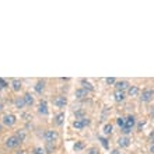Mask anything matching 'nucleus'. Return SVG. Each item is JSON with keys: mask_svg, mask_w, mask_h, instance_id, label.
<instances>
[{"mask_svg": "<svg viewBox=\"0 0 154 154\" xmlns=\"http://www.w3.org/2000/svg\"><path fill=\"white\" fill-rule=\"evenodd\" d=\"M80 84L83 86V88H86L88 93H90V91H94V87H93V84H91V83H90L88 80H86V78H81V80H80Z\"/></svg>", "mask_w": 154, "mask_h": 154, "instance_id": "18", "label": "nucleus"}, {"mask_svg": "<svg viewBox=\"0 0 154 154\" xmlns=\"http://www.w3.org/2000/svg\"><path fill=\"white\" fill-rule=\"evenodd\" d=\"M7 86H9V83H7L4 78H1V77H0V91H1L3 88H6Z\"/></svg>", "mask_w": 154, "mask_h": 154, "instance_id": "27", "label": "nucleus"}, {"mask_svg": "<svg viewBox=\"0 0 154 154\" xmlns=\"http://www.w3.org/2000/svg\"><path fill=\"white\" fill-rule=\"evenodd\" d=\"M150 140H151V142H153V144H154V132L150 133Z\"/></svg>", "mask_w": 154, "mask_h": 154, "instance_id": "34", "label": "nucleus"}, {"mask_svg": "<svg viewBox=\"0 0 154 154\" xmlns=\"http://www.w3.org/2000/svg\"><path fill=\"white\" fill-rule=\"evenodd\" d=\"M112 129H113V128H112L111 123H105V125H104V134H111V133H112Z\"/></svg>", "mask_w": 154, "mask_h": 154, "instance_id": "22", "label": "nucleus"}, {"mask_svg": "<svg viewBox=\"0 0 154 154\" xmlns=\"http://www.w3.org/2000/svg\"><path fill=\"white\" fill-rule=\"evenodd\" d=\"M121 132L123 133L125 136H128L129 133H132V129H130V128H126V126H125V128H122V129H121Z\"/></svg>", "mask_w": 154, "mask_h": 154, "instance_id": "30", "label": "nucleus"}, {"mask_svg": "<svg viewBox=\"0 0 154 154\" xmlns=\"http://www.w3.org/2000/svg\"><path fill=\"white\" fill-rule=\"evenodd\" d=\"M32 154H46V150H45L44 147H35Z\"/></svg>", "mask_w": 154, "mask_h": 154, "instance_id": "23", "label": "nucleus"}, {"mask_svg": "<svg viewBox=\"0 0 154 154\" xmlns=\"http://www.w3.org/2000/svg\"><path fill=\"white\" fill-rule=\"evenodd\" d=\"M53 123L56 126H62L65 123V112H59L53 116Z\"/></svg>", "mask_w": 154, "mask_h": 154, "instance_id": "9", "label": "nucleus"}, {"mask_svg": "<svg viewBox=\"0 0 154 154\" xmlns=\"http://www.w3.org/2000/svg\"><path fill=\"white\" fill-rule=\"evenodd\" d=\"M16 136H17V139L20 140V143H22L24 140H25V137H27V133H25V130H18V132L16 133Z\"/></svg>", "mask_w": 154, "mask_h": 154, "instance_id": "20", "label": "nucleus"}, {"mask_svg": "<svg viewBox=\"0 0 154 154\" xmlns=\"http://www.w3.org/2000/svg\"><path fill=\"white\" fill-rule=\"evenodd\" d=\"M53 105L57 107V108H65L67 105V98L65 95H57L53 98Z\"/></svg>", "mask_w": 154, "mask_h": 154, "instance_id": "6", "label": "nucleus"}, {"mask_svg": "<svg viewBox=\"0 0 154 154\" xmlns=\"http://www.w3.org/2000/svg\"><path fill=\"white\" fill-rule=\"evenodd\" d=\"M115 87H116V90L125 91V90H128V88L130 87V84H129V81H126V80H121V81H116V83H115Z\"/></svg>", "mask_w": 154, "mask_h": 154, "instance_id": "14", "label": "nucleus"}, {"mask_svg": "<svg viewBox=\"0 0 154 154\" xmlns=\"http://www.w3.org/2000/svg\"><path fill=\"white\" fill-rule=\"evenodd\" d=\"M57 137H59V133H57V130H53V129H48L44 133V139L46 143H55Z\"/></svg>", "mask_w": 154, "mask_h": 154, "instance_id": "2", "label": "nucleus"}, {"mask_svg": "<svg viewBox=\"0 0 154 154\" xmlns=\"http://www.w3.org/2000/svg\"><path fill=\"white\" fill-rule=\"evenodd\" d=\"M10 86H11V88H13V91L18 93L22 88V83H21V80H18V78H11Z\"/></svg>", "mask_w": 154, "mask_h": 154, "instance_id": "8", "label": "nucleus"}, {"mask_svg": "<svg viewBox=\"0 0 154 154\" xmlns=\"http://www.w3.org/2000/svg\"><path fill=\"white\" fill-rule=\"evenodd\" d=\"M143 128H144V122H140V123L137 125V129L140 130V129H143Z\"/></svg>", "mask_w": 154, "mask_h": 154, "instance_id": "32", "label": "nucleus"}, {"mask_svg": "<svg viewBox=\"0 0 154 154\" xmlns=\"http://www.w3.org/2000/svg\"><path fill=\"white\" fill-rule=\"evenodd\" d=\"M1 123L3 126L6 128H13L16 123H17V116L14 113H6L3 118H1Z\"/></svg>", "mask_w": 154, "mask_h": 154, "instance_id": "1", "label": "nucleus"}, {"mask_svg": "<svg viewBox=\"0 0 154 154\" xmlns=\"http://www.w3.org/2000/svg\"><path fill=\"white\" fill-rule=\"evenodd\" d=\"M0 99H1V97H0Z\"/></svg>", "mask_w": 154, "mask_h": 154, "instance_id": "38", "label": "nucleus"}, {"mask_svg": "<svg viewBox=\"0 0 154 154\" xmlns=\"http://www.w3.org/2000/svg\"><path fill=\"white\" fill-rule=\"evenodd\" d=\"M20 140L17 139V136L16 134H13V136H10V137H7L6 139V142H4V147L6 149H17L18 146H20Z\"/></svg>", "mask_w": 154, "mask_h": 154, "instance_id": "4", "label": "nucleus"}, {"mask_svg": "<svg viewBox=\"0 0 154 154\" xmlns=\"http://www.w3.org/2000/svg\"><path fill=\"white\" fill-rule=\"evenodd\" d=\"M98 140L101 142V144H102V147L105 149V150H108L109 149V143H108V140L104 137V136H98Z\"/></svg>", "mask_w": 154, "mask_h": 154, "instance_id": "21", "label": "nucleus"}, {"mask_svg": "<svg viewBox=\"0 0 154 154\" xmlns=\"http://www.w3.org/2000/svg\"><path fill=\"white\" fill-rule=\"evenodd\" d=\"M154 98V90L153 88H144L140 93V101L142 102H150Z\"/></svg>", "mask_w": 154, "mask_h": 154, "instance_id": "5", "label": "nucleus"}, {"mask_svg": "<svg viewBox=\"0 0 154 154\" xmlns=\"http://www.w3.org/2000/svg\"><path fill=\"white\" fill-rule=\"evenodd\" d=\"M45 86H46V81H45V80H38L36 84H35V87H34L35 93H36V94H42L45 90Z\"/></svg>", "mask_w": 154, "mask_h": 154, "instance_id": "12", "label": "nucleus"}, {"mask_svg": "<svg viewBox=\"0 0 154 154\" xmlns=\"http://www.w3.org/2000/svg\"><path fill=\"white\" fill-rule=\"evenodd\" d=\"M139 94H140V90H139L137 86H130V87L128 88V95L129 97H136Z\"/></svg>", "mask_w": 154, "mask_h": 154, "instance_id": "17", "label": "nucleus"}, {"mask_svg": "<svg viewBox=\"0 0 154 154\" xmlns=\"http://www.w3.org/2000/svg\"><path fill=\"white\" fill-rule=\"evenodd\" d=\"M24 101H25V105H27V107L34 105V97L31 95V93H25V94H24Z\"/></svg>", "mask_w": 154, "mask_h": 154, "instance_id": "19", "label": "nucleus"}, {"mask_svg": "<svg viewBox=\"0 0 154 154\" xmlns=\"http://www.w3.org/2000/svg\"><path fill=\"white\" fill-rule=\"evenodd\" d=\"M14 107H16L17 109H22L24 107H27V105H25V101H24V97H17V98L14 99Z\"/></svg>", "mask_w": 154, "mask_h": 154, "instance_id": "16", "label": "nucleus"}, {"mask_svg": "<svg viewBox=\"0 0 154 154\" xmlns=\"http://www.w3.org/2000/svg\"><path fill=\"white\" fill-rule=\"evenodd\" d=\"M38 113L39 115H42V116H48V113H49V109H48V102L42 99L39 104H38Z\"/></svg>", "mask_w": 154, "mask_h": 154, "instance_id": "7", "label": "nucleus"}, {"mask_svg": "<svg viewBox=\"0 0 154 154\" xmlns=\"http://www.w3.org/2000/svg\"><path fill=\"white\" fill-rule=\"evenodd\" d=\"M87 95H88V91L86 90V88H83V87L77 88L76 91H74V97H76L77 99H83V98H86Z\"/></svg>", "mask_w": 154, "mask_h": 154, "instance_id": "13", "label": "nucleus"}, {"mask_svg": "<svg viewBox=\"0 0 154 154\" xmlns=\"http://www.w3.org/2000/svg\"><path fill=\"white\" fill-rule=\"evenodd\" d=\"M84 149V143L83 142H77L76 144H74V150L76 151H80V150H83Z\"/></svg>", "mask_w": 154, "mask_h": 154, "instance_id": "25", "label": "nucleus"}, {"mask_svg": "<svg viewBox=\"0 0 154 154\" xmlns=\"http://www.w3.org/2000/svg\"><path fill=\"white\" fill-rule=\"evenodd\" d=\"M150 115H151V118L154 119V107L151 108V109H150Z\"/></svg>", "mask_w": 154, "mask_h": 154, "instance_id": "35", "label": "nucleus"}, {"mask_svg": "<svg viewBox=\"0 0 154 154\" xmlns=\"http://www.w3.org/2000/svg\"><path fill=\"white\" fill-rule=\"evenodd\" d=\"M90 123H91V119L86 116V118H83V119H76V121L72 123V126H73L76 130H81V129H84L86 126H88Z\"/></svg>", "mask_w": 154, "mask_h": 154, "instance_id": "3", "label": "nucleus"}, {"mask_svg": "<svg viewBox=\"0 0 154 154\" xmlns=\"http://www.w3.org/2000/svg\"><path fill=\"white\" fill-rule=\"evenodd\" d=\"M14 154H27V151H25V150H18V151H16Z\"/></svg>", "mask_w": 154, "mask_h": 154, "instance_id": "33", "label": "nucleus"}, {"mask_svg": "<svg viewBox=\"0 0 154 154\" xmlns=\"http://www.w3.org/2000/svg\"><path fill=\"white\" fill-rule=\"evenodd\" d=\"M150 153H151V154H154V144H153V146H151V147H150Z\"/></svg>", "mask_w": 154, "mask_h": 154, "instance_id": "36", "label": "nucleus"}, {"mask_svg": "<svg viewBox=\"0 0 154 154\" xmlns=\"http://www.w3.org/2000/svg\"><path fill=\"white\" fill-rule=\"evenodd\" d=\"M134 125H136V116H134V115H128V116L125 118V126L133 129Z\"/></svg>", "mask_w": 154, "mask_h": 154, "instance_id": "11", "label": "nucleus"}, {"mask_svg": "<svg viewBox=\"0 0 154 154\" xmlns=\"http://www.w3.org/2000/svg\"><path fill=\"white\" fill-rule=\"evenodd\" d=\"M116 123H118V126L119 128H125V118L123 116H119V118H116Z\"/></svg>", "mask_w": 154, "mask_h": 154, "instance_id": "24", "label": "nucleus"}, {"mask_svg": "<svg viewBox=\"0 0 154 154\" xmlns=\"http://www.w3.org/2000/svg\"><path fill=\"white\" fill-rule=\"evenodd\" d=\"M83 118H86V116H84V111H83V109L77 111V112H76V119H83Z\"/></svg>", "mask_w": 154, "mask_h": 154, "instance_id": "29", "label": "nucleus"}, {"mask_svg": "<svg viewBox=\"0 0 154 154\" xmlns=\"http://www.w3.org/2000/svg\"><path fill=\"white\" fill-rule=\"evenodd\" d=\"M125 98H126L125 91H121V90H115V91H113V99H115L116 102H123Z\"/></svg>", "mask_w": 154, "mask_h": 154, "instance_id": "10", "label": "nucleus"}, {"mask_svg": "<svg viewBox=\"0 0 154 154\" xmlns=\"http://www.w3.org/2000/svg\"><path fill=\"white\" fill-rule=\"evenodd\" d=\"M46 153H51V151H53L55 150V144L53 143H46Z\"/></svg>", "mask_w": 154, "mask_h": 154, "instance_id": "26", "label": "nucleus"}, {"mask_svg": "<svg viewBox=\"0 0 154 154\" xmlns=\"http://www.w3.org/2000/svg\"><path fill=\"white\" fill-rule=\"evenodd\" d=\"M118 146L119 147H129L130 146V139L128 137V136H121L119 139H118Z\"/></svg>", "mask_w": 154, "mask_h": 154, "instance_id": "15", "label": "nucleus"}, {"mask_svg": "<svg viewBox=\"0 0 154 154\" xmlns=\"http://www.w3.org/2000/svg\"><path fill=\"white\" fill-rule=\"evenodd\" d=\"M111 154H119V151H118V150H112V153Z\"/></svg>", "mask_w": 154, "mask_h": 154, "instance_id": "37", "label": "nucleus"}, {"mask_svg": "<svg viewBox=\"0 0 154 154\" xmlns=\"http://www.w3.org/2000/svg\"><path fill=\"white\" fill-rule=\"evenodd\" d=\"M105 81H107V84H115V83H116V78H113V77H108Z\"/></svg>", "mask_w": 154, "mask_h": 154, "instance_id": "31", "label": "nucleus"}, {"mask_svg": "<svg viewBox=\"0 0 154 154\" xmlns=\"http://www.w3.org/2000/svg\"><path fill=\"white\" fill-rule=\"evenodd\" d=\"M87 154H99V150L97 147H90L87 150Z\"/></svg>", "mask_w": 154, "mask_h": 154, "instance_id": "28", "label": "nucleus"}]
</instances>
